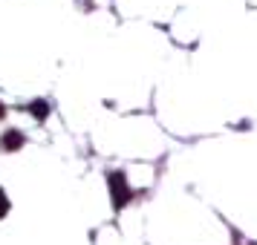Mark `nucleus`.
Wrapping results in <instances>:
<instances>
[]
</instances>
